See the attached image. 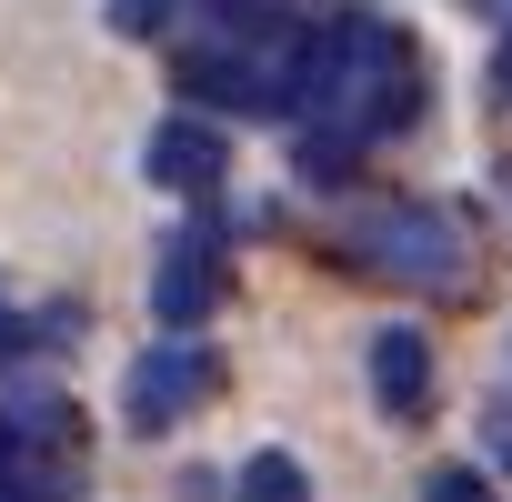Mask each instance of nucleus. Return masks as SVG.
Returning <instances> with one entry per match:
<instances>
[{"label":"nucleus","mask_w":512,"mask_h":502,"mask_svg":"<svg viewBox=\"0 0 512 502\" xmlns=\"http://www.w3.org/2000/svg\"><path fill=\"white\" fill-rule=\"evenodd\" d=\"M141 171H151L161 191H181V201H211V191H221V171H231V141H221L211 121H191V111H181V121H161V131H151Z\"/></svg>","instance_id":"obj_4"},{"label":"nucleus","mask_w":512,"mask_h":502,"mask_svg":"<svg viewBox=\"0 0 512 502\" xmlns=\"http://www.w3.org/2000/svg\"><path fill=\"white\" fill-rule=\"evenodd\" d=\"M231 502H312V482H302V462H292V452H251V462H241V482H231Z\"/></svg>","instance_id":"obj_9"},{"label":"nucleus","mask_w":512,"mask_h":502,"mask_svg":"<svg viewBox=\"0 0 512 502\" xmlns=\"http://www.w3.org/2000/svg\"><path fill=\"white\" fill-rule=\"evenodd\" d=\"M171 81H181V101H201V111H262V121H272L262 61H251L241 41H191V51L171 61Z\"/></svg>","instance_id":"obj_5"},{"label":"nucleus","mask_w":512,"mask_h":502,"mask_svg":"<svg viewBox=\"0 0 512 502\" xmlns=\"http://www.w3.org/2000/svg\"><path fill=\"white\" fill-rule=\"evenodd\" d=\"M422 502H492V482H482V472H432Z\"/></svg>","instance_id":"obj_12"},{"label":"nucleus","mask_w":512,"mask_h":502,"mask_svg":"<svg viewBox=\"0 0 512 502\" xmlns=\"http://www.w3.org/2000/svg\"><path fill=\"white\" fill-rule=\"evenodd\" d=\"M302 181L312 191H352L362 181V131L352 121H312L302 131Z\"/></svg>","instance_id":"obj_8"},{"label":"nucleus","mask_w":512,"mask_h":502,"mask_svg":"<svg viewBox=\"0 0 512 502\" xmlns=\"http://www.w3.org/2000/svg\"><path fill=\"white\" fill-rule=\"evenodd\" d=\"M171 11H181L201 41H251V31L272 21V0H171Z\"/></svg>","instance_id":"obj_10"},{"label":"nucleus","mask_w":512,"mask_h":502,"mask_svg":"<svg viewBox=\"0 0 512 502\" xmlns=\"http://www.w3.org/2000/svg\"><path fill=\"white\" fill-rule=\"evenodd\" d=\"M211 302H221V251H211V241H171L161 272H151V312H161V332H201Z\"/></svg>","instance_id":"obj_6"},{"label":"nucleus","mask_w":512,"mask_h":502,"mask_svg":"<svg viewBox=\"0 0 512 502\" xmlns=\"http://www.w3.org/2000/svg\"><path fill=\"white\" fill-rule=\"evenodd\" d=\"M171 502H221V482H211V472H201V462H191V472H181V482H171Z\"/></svg>","instance_id":"obj_13"},{"label":"nucleus","mask_w":512,"mask_h":502,"mask_svg":"<svg viewBox=\"0 0 512 502\" xmlns=\"http://www.w3.org/2000/svg\"><path fill=\"white\" fill-rule=\"evenodd\" d=\"M362 262L372 272H392V282H412V292H452L462 282V241H452V221L442 211H382L372 231H362Z\"/></svg>","instance_id":"obj_3"},{"label":"nucleus","mask_w":512,"mask_h":502,"mask_svg":"<svg viewBox=\"0 0 512 502\" xmlns=\"http://www.w3.org/2000/svg\"><path fill=\"white\" fill-rule=\"evenodd\" d=\"M302 121H352L362 141L412 131V121H422V51H412L382 11H332V21L312 31Z\"/></svg>","instance_id":"obj_1"},{"label":"nucleus","mask_w":512,"mask_h":502,"mask_svg":"<svg viewBox=\"0 0 512 502\" xmlns=\"http://www.w3.org/2000/svg\"><path fill=\"white\" fill-rule=\"evenodd\" d=\"M211 382H221V362L201 352V332H171L161 352L131 362V432H181L211 402Z\"/></svg>","instance_id":"obj_2"},{"label":"nucleus","mask_w":512,"mask_h":502,"mask_svg":"<svg viewBox=\"0 0 512 502\" xmlns=\"http://www.w3.org/2000/svg\"><path fill=\"white\" fill-rule=\"evenodd\" d=\"M492 452L512 462V402H492Z\"/></svg>","instance_id":"obj_15"},{"label":"nucleus","mask_w":512,"mask_h":502,"mask_svg":"<svg viewBox=\"0 0 512 502\" xmlns=\"http://www.w3.org/2000/svg\"><path fill=\"white\" fill-rule=\"evenodd\" d=\"M171 21V0H111V31H131V41H151Z\"/></svg>","instance_id":"obj_11"},{"label":"nucleus","mask_w":512,"mask_h":502,"mask_svg":"<svg viewBox=\"0 0 512 502\" xmlns=\"http://www.w3.org/2000/svg\"><path fill=\"white\" fill-rule=\"evenodd\" d=\"M372 402H382L392 422H422V412H432V342H422V332H382V342H372Z\"/></svg>","instance_id":"obj_7"},{"label":"nucleus","mask_w":512,"mask_h":502,"mask_svg":"<svg viewBox=\"0 0 512 502\" xmlns=\"http://www.w3.org/2000/svg\"><path fill=\"white\" fill-rule=\"evenodd\" d=\"M21 342H31V332H21L11 312H0V372H11V362H21Z\"/></svg>","instance_id":"obj_14"}]
</instances>
